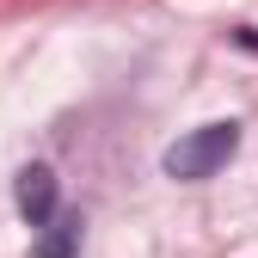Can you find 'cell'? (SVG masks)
I'll use <instances>...</instances> for the list:
<instances>
[{
	"label": "cell",
	"instance_id": "1",
	"mask_svg": "<svg viewBox=\"0 0 258 258\" xmlns=\"http://www.w3.org/2000/svg\"><path fill=\"white\" fill-rule=\"evenodd\" d=\"M234 154H240V123H234V117H215V123L184 129L178 142H166V154H160V172H166L172 184H209Z\"/></svg>",
	"mask_w": 258,
	"mask_h": 258
},
{
	"label": "cell",
	"instance_id": "2",
	"mask_svg": "<svg viewBox=\"0 0 258 258\" xmlns=\"http://www.w3.org/2000/svg\"><path fill=\"white\" fill-rule=\"evenodd\" d=\"M13 203H19V215H25V228H31V234H43L49 221L61 215V178H55L49 160H31V166H19V178H13Z\"/></svg>",
	"mask_w": 258,
	"mask_h": 258
},
{
	"label": "cell",
	"instance_id": "3",
	"mask_svg": "<svg viewBox=\"0 0 258 258\" xmlns=\"http://www.w3.org/2000/svg\"><path fill=\"white\" fill-rule=\"evenodd\" d=\"M80 240H86V215L80 209H61L49 228L31 240V258H80Z\"/></svg>",
	"mask_w": 258,
	"mask_h": 258
},
{
	"label": "cell",
	"instance_id": "4",
	"mask_svg": "<svg viewBox=\"0 0 258 258\" xmlns=\"http://www.w3.org/2000/svg\"><path fill=\"white\" fill-rule=\"evenodd\" d=\"M234 43H240V49H252V55H258V25H234Z\"/></svg>",
	"mask_w": 258,
	"mask_h": 258
}]
</instances>
